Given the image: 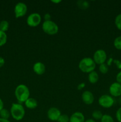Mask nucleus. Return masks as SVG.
<instances>
[{
	"label": "nucleus",
	"instance_id": "obj_1",
	"mask_svg": "<svg viewBox=\"0 0 121 122\" xmlns=\"http://www.w3.org/2000/svg\"><path fill=\"white\" fill-rule=\"evenodd\" d=\"M14 94L16 99L20 103H24L25 101L30 98L29 89L26 85H19L15 88Z\"/></svg>",
	"mask_w": 121,
	"mask_h": 122
},
{
	"label": "nucleus",
	"instance_id": "obj_2",
	"mask_svg": "<svg viewBox=\"0 0 121 122\" xmlns=\"http://www.w3.org/2000/svg\"><path fill=\"white\" fill-rule=\"evenodd\" d=\"M96 64L94 61L93 59L90 57H85L81 60L78 64L79 69L83 73H90L93 71H94L96 69Z\"/></svg>",
	"mask_w": 121,
	"mask_h": 122
},
{
	"label": "nucleus",
	"instance_id": "obj_3",
	"mask_svg": "<svg viewBox=\"0 0 121 122\" xmlns=\"http://www.w3.org/2000/svg\"><path fill=\"white\" fill-rule=\"evenodd\" d=\"M12 117L17 121H20L25 116V110L23 105L20 103H13L10 108Z\"/></svg>",
	"mask_w": 121,
	"mask_h": 122
},
{
	"label": "nucleus",
	"instance_id": "obj_4",
	"mask_svg": "<svg viewBox=\"0 0 121 122\" xmlns=\"http://www.w3.org/2000/svg\"><path fill=\"white\" fill-rule=\"evenodd\" d=\"M42 30L46 34L49 35H55L59 31L57 24L52 20L45 21L42 24Z\"/></svg>",
	"mask_w": 121,
	"mask_h": 122
},
{
	"label": "nucleus",
	"instance_id": "obj_5",
	"mask_svg": "<svg viewBox=\"0 0 121 122\" xmlns=\"http://www.w3.org/2000/svg\"><path fill=\"white\" fill-rule=\"evenodd\" d=\"M98 102L101 107L104 108H109L113 106L115 103V100L111 95L104 94L100 97Z\"/></svg>",
	"mask_w": 121,
	"mask_h": 122
},
{
	"label": "nucleus",
	"instance_id": "obj_6",
	"mask_svg": "<svg viewBox=\"0 0 121 122\" xmlns=\"http://www.w3.org/2000/svg\"><path fill=\"white\" fill-rule=\"evenodd\" d=\"M41 21V15L37 13H33L27 17L26 22H27V25L30 27H35L40 25Z\"/></svg>",
	"mask_w": 121,
	"mask_h": 122
},
{
	"label": "nucleus",
	"instance_id": "obj_7",
	"mask_svg": "<svg viewBox=\"0 0 121 122\" xmlns=\"http://www.w3.org/2000/svg\"><path fill=\"white\" fill-rule=\"evenodd\" d=\"M94 61L96 64H100L105 63L107 60V54L104 50L100 49L95 51L93 57Z\"/></svg>",
	"mask_w": 121,
	"mask_h": 122
},
{
	"label": "nucleus",
	"instance_id": "obj_8",
	"mask_svg": "<svg viewBox=\"0 0 121 122\" xmlns=\"http://www.w3.org/2000/svg\"><path fill=\"white\" fill-rule=\"evenodd\" d=\"M27 12V6L22 2H18L14 7V14L17 19L24 16Z\"/></svg>",
	"mask_w": 121,
	"mask_h": 122
},
{
	"label": "nucleus",
	"instance_id": "obj_9",
	"mask_svg": "<svg viewBox=\"0 0 121 122\" xmlns=\"http://www.w3.org/2000/svg\"><path fill=\"white\" fill-rule=\"evenodd\" d=\"M61 112L56 107H51L47 110V118L51 121H58V119L61 115Z\"/></svg>",
	"mask_w": 121,
	"mask_h": 122
},
{
	"label": "nucleus",
	"instance_id": "obj_10",
	"mask_svg": "<svg viewBox=\"0 0 121 122\" xmlns=\"http://www.w3.org/2000/svg\"><path fill=\"white\" fill-rule=\"evenodd\" d=\"M109 93L111 96L118 97L121 96V85L117 82H114L109 87Z\"/></svg>",
	"mask_w": 121,
	"mask_h": 122
},
{
	"label": "nucleus",
	"instance_id": "obj_11",
	"mask_svg": "<svg viewBox=\"0 0 121 122\" xmlns=\"http://www.w3.org/2000/svg\"><path fill=\"white\" fill-rule=\"evenodd\" d=\"M83 102L86 105L92 104L94 101L93 94L90 91H85L83 92L81 96Z\"/></svg>",
	"mask_w": 121,
	"mask_h": 122
},
{
	"label": "nucleus",
	"instance_id": "obj_12",
	"mask_svg": "<svg viewBox=\"0 0 121 122\" xmlns=\"http://www.w3.org/2000/svg\"><path fill=\"white\" fill-rule=\"evenodd\" d=\"M33 70L36 75H42L45 73L46 71V67L42 62H36L33 65Z\"/></svg>",
	"mask_w": 121,
	"mask_h": 122
},
{
	"label": "nucleus",
	"instance_id": "obj_13",
	"mask_svg": "<svg viewBox=\"0 0 121 122\" xmlns=\"http://www.w3.org/2000/svg\"><path fill=\"white\" fill-rule=\"evenodd\" d=\"M85 117L84 114L79 112H76L74 113L70 117L69 122H84Z\"/></svg>",
	"mask_w": 121,
	"mask_h": 122
},
{
	"label": "nucleus",
	"instance_id": "obj_14",
	"mask_svg": "<svg viewBox=\"0 0 121 122\" xmlns=\"http://www.w3.org/2000/svg\"><path fill=\"white\" fill-rule=\"evenodd\" d=\"M25 106L27 107V108L30 110L34 109L37 107V101L35 98H29L27 99L24 102Z\"/></svg>",
	"mask_w": 121,
	"mask_h": 122
},
{
	"label": "nucleus",
	"instance_id": "obj_15",
	"mask_svg": "<svg viewBox=\"0 0 121 122\" xmlns=\"http://www.w3.org/2000/svg\"><path fill=\"white\" fill-rule=\"evenodd\" d=\"M98 79H99V76H98V74L97 73V71H93L88 73V80L90 83H92V84L96 83L98 82Z\"/></svg>",
	"mask_w": 121,
	"mask_h": 122
},
{
	"label": "nucleus",
	"instance_id": "obj_16",
	"mask_svg": "<svg viewBox=\"0 0 121 122\" xmlns=\"http://www.w3.org/2000/svg\"><path fill=\"white\" fill-rule=\"evenodd\" d=\"M77 6L78 8L81 10H86L89 7V4L87 1H83V0H79L77 2Z\"/></svg>",
	"mask_w": 121,
	"mask_h": 122
},
{
	"label": "nucleus",
	"instance_id": "obj_17",
	"mask_svg": "<svg viewBox=\"0 0 121 122\" xmlns=\"http://www.w3.org/2000/svg\"><path fill=\"white\" fill-rule=\"evenodd\" d=\"M11 114L10 112L6 108H4L0 112V118L4 119H7V120H8L9 117H10Z\"/></svg>",
	"mask_w": 121,
	"mask_h": 122
},
{
	"label": "nucleus",
	"instance_id": "obj_18",
	"mask_svg": "<svg viewBox=\"0 0 121 122\" xmlns=\"http://www.w3.org/2000/svg\"><path fill=\"white\" fill-rule=\"evenodd\" d=\"M7 41V35L5 32L0 30V46H2L6 44Z\"/></svg>",
	"mask_w": 121,
	"mask_h": 122
},
{
	"label": "nucleus",
	"instance_id": "obj_19",
	"mask_svg": "<svg viewBox=\"0 0 121 122\" xmlns=\"http://www.w3.org/2000/svg\"><path fill=\"white\" fill-rule=\"evenodd\" d=\"M9 28V23L7 20H2L0 22V30L5 32Z\"/></svg>",
	"mask_w": 121,
	"mask_h": 122
},
{
	"label": "nucleus",
	"instance_id": "obj_20",
	"mask_svg": "<svg viewBox=\"0 0 121 122\" xmlns=\"http://www.w3.org/2000/svg\"><path fill=\"white\" fill-rule=\"evenodd\" d=\"M103 115V114H102V112L99 110H94V112H93L92 114H91L93 119L94 120H101Z\"/></svg>",
	"mask_w": 121,
	"mask_h": 122
},
{
	"label": "nucleus",
	"instance_id": "obj_21",
	"mask_svg": "<svg viewBox=\"0 0 121 122\" xmlns=\"http://www.w3.org/2000/svg\"><path fill=\"white\" fill-rule=\"evenodd\" d=\"M113 45L116 49L121 50V36H119L115 38L113 42Z\"/></svg>",
	"mask_w": 121,
	"mask_h": 122
},
{
	"label": "nucleus",
	"instance_id": "obj_22",
	"mask_svg": "<svg viewBox=\"0 0 121 122\" xmlns=\"http://www.w3.org/2000/svg\"><path fill=\"white\" fill-rule=\"evenodd\" d=\"M115 24L117 29L121 30V14L116 15L115 19Z\"/></svg>",
	"mask_w": 121,
	"mask_h": 122
},
{
	"label": "nucleus",
	"instance_id": "obj_23",
	"mask_svg": "<svg viewBox=\"0 0 121 122\" xmlns=\"http://www.w3.org/2000/svg\"><path fill=\"white\" fill-rule=\"evenodd\" d=\"M101 122H115L112 117L109 114H103L100 120Z\"/></svg>",
	"mask_w": 121,
	"mask_h": 122
},
{
	"label": "nucleus",
	"instance_id": "obj_24",
	"mask_svg": "<svg viewBox=\"0 0 121 122\" xmlns=\"http://www.w3.org/2000/svg\"><path fill=\"white\" fill-rule=\"evenodd\" d=\"M109 70L107 64L103 63V64L99 65V71L102 74H106Z\"/></svg>",
	"mask_w": 121,
	"mask_h": 122
},
{
	"label": "nucleus",
	"instance_id": "obj_25",
	"mask_svg": "<svg viewBox=\"0 0 121 122\" xmlns=\"http://www.w3.org/2000/svg\"><path fill=\"white\" fill-rule=\"evenodd\" d=\"M58 122H69L70 117L66 114H61L58 119Z\"/></svg>",
	"mask_w": 121,
	"mask_h": 122
},
{
	"label": "nucleus",
	"instance_id": "obj_26",
	"mask_svg": "<svg viewBox=\"0 0 121 122\" xmlns=\"http://www.w3.org/2000/svg\"><path fill=\"white\" fill-rule=\"evenodd\" d=\"M116 118L119 122H121V107L116 112Z\"/></svg>",
	"mask_w": 121,
	"mask_h": 122
},
{
	"label": "nucleus",
	"instance_id": "obj_27",
	"mask_svg": "<svg viewBox=\"0 0 121 122\" xmlns=\"http://www.w3.org/2000/svg\"><path fill=\"white\" fill-rule=\"evenodd\" d=\"M116 82H117V83H119V84L121 85V71H120L116 75Z\"/></svg>",
	"mask_w": 121,
	"mask_h": 122
},
{
	"label": "nucleus",
	"instance_id": "obj_28",
	"mask_svg": "<svg viewBox=\"0 0 121 122\" xmlns=\"http://www.w3.org/2000/svg\"><path fill=\"white\" fill-rule=\"evenodd\" d=\"M113 63H115V65L116 66V67H117L119 69H121V61L118 60H113Z\"/></svg>",
	"mask_w": 121,
	"mask_h": 122
},
{
	"label": "nucleus",
	"instance_id": "obj_29",
	"mask_svg": "<svg viewBox=\"0 0 121 122\" xmlns=\"http://www.w3.org/2000/svg\"><path fill=\"white\" fill-rule=\"evenodd\" d=\"M85 83H84V82H82V83H79L78 86H77V89L78 90H82L83 88L85 87Z\"/></svg>",
	"mask_w": 121,
	"mask_h": 122
},
{
	"label": "nucleus",
	"instance_id": "obj_30",
	"mask_svg": "<svg viewBox=\"0 0 121 122\" xmlns=\"http://www.w3.org/2000/svg\"><path fill=\"white\" fill-rule=\"evenodd\" d=\"M44 19L45 21H48V20H51V15H50L49 13H46L44 15Z\"/></svg>",
	"mask_w": 121,
	"mask_h": 122
},
{
	"label": "nucleus",
	"instance_id": "obj_31",
	"mask_svg": "<svg viewBox=\"0 0 121 122\" xmlns=\"http://www.w3.org/2000/svg\"><path fill=\"white\" fill-rule=\"evenodd\" d=\"M5 64V60L2 57H0V68L2 67Z\"/></svg>",
	"mask_w": 121,
	"mask_h": 122
},
{
	"label": "nucleus",
	"instance_id": "obj_32",
	"mask_svg": "<svg viewBox=\"0 0 121 122\" xmlns=\"http://www.w3.org/2000/svg\"><path fill=\"white\" fill-rule=\"evenodd\" d=\"M4 108V102L0 98V112Z\"/></svg>",
	"mask_w": 121,
	"mask_h": 122
},
{
	"label": "nucleus",
	"instance_id": "obj_33",
	"mask_svg": "<svg viewBox=\"0 0 121 122\" xmlns=\"http://www.w3.org/2000/svg\"><path fill=\"white\" fill-rule=\"evenodd\" d=\"M84 122H96V121H95L93 119H87L86 120H85Z\"/></svg>",
	"mask_w": 121,
	"mask_h": 122
},
{
	"label": "nucleus",
	"instance_id": "obj_34",
	"mask_svg": "<svg viewBox=\"0 0 121 122\" xmlns=\"http://www.w3.org/2000/svg\"><path fill=\"white\" fill-rule=\"evenodd\" d=\"M0 122H11L9 121L8 120H7V119H1V118H0Z\"/></svg>",
	"mask_w": 121,
	"mask_h": 122
},
{
	"label": "nucleus",
	"instance_id": "obj_35",
	"mask_svg": "<svg viewBox=\"0 0 121 122\" xmlns=\"http://www.w3.org/2000/svg\"><path fill=\"white\" fill-rule=\"evenodd\" d=\"M51 2H53V3H55V4H58V3H59V2H61V1H52Z\"/></svg>",
	"mask_w": 121,
	"mask_h": 122
},
{
	"label": "nucleus",
	"instance_id": "obj_36",
	"mask_svg": "<svg viewBox=\"0 0 121 122\" xmlns=\"http://www.w3.org/2000/svg\"><path fill=\"white\" fill-rule=\"evenodd\" d=\"M119 102L121 104V96L120 97V98H119Z\"/></svg>",
	"mask_w": 121,
	"mask_h": 122
}]
</instances>
